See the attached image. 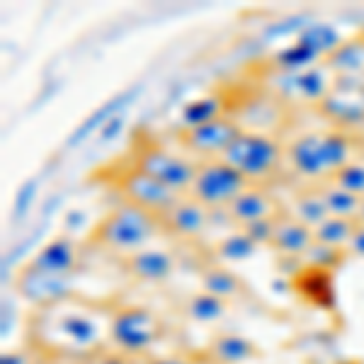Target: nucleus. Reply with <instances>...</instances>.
I'll use <instances>...</instances> for the list:
<instances>
[{
  "label": "nucleus",
  "mask_w": 364,
  "mask_h": 364,
  "mask_svg": "<svg viewBox=\"0 0 364 364\" xmlns=\"http://www.w3.org/2000/svg\"><path fill=\"white\" fill-rule=\"evenodd\" d=\"M287 166L299 178L314 185L328 182L340 168L357 161V136L343 129H323V132L299 134L284 146Z\"/></svg>",
  "instance_id": "2"
},
{
  "label": "nucleus",
  "mask_w": 364,
  "mask_h": 364,
  "mask_svg": "<svg viewBox=\"0 0 364 364\" xmlns=\"http://www.w3.org/2000/svg\"><path fill=\"white\" fill-rule=\"evenodd\" d=\"M129 166L151 175L154 180L163 182V185H168L170 190L180 192V195L190 192L197 173V161L173 154V151H168L166 146L156 144V141L136 144V149L132 151V163Z\"/></svg>",
  "instance_id": "7"
},
{
  "label": "nucleus",
  "mask_w": 364,
  "mask_h": 364,
  "mask_svg": "<svg viewBox=\"0 0 364 364\" xmlns=\"http://www.w3.org/2000/svg\"><path fill=\"white\" fill-rule=\"evenodd\" d=\"M199 282H202V291L224 299V301L238 299L240 294H243V289H245L243 279H240L236 272H231L228 267H224V265L204 267L202 274H199Z\"/></svg>",
  "instance_id": "22"
},
{
  "label": "nucleus",
  "mask_w": 364,
  "mask_h": 364,
  "mask_svg": "<svg viewBox=\"0 0 364 364\" xmlns=\"http://www.w3.org/2000/svg\"><path fill=\"white\" fill-rule=\"evenodd\" d=\"M316 238H314V228L304 226L301 221H296L294 216L284 214L277 219V226H274V238H272V248L274 252H279L282 257H296V260H304V255L314 248Z\"/></svg>",
  "instance_id": "17"
},
{
  "label": "nucleus",
  "mask_w": 364,
  "mask_h": 364,
  "mask_svg": "<svg viewBox=\"0 0 364 364\" xmlns=\"http://www.w3.org/2000/svg\"><path fill=\"white\" fill-rule=\"evenodd\" d=\"M284 211L287 207L272 195V192L260 185H250L248 190H243L231 204H228L224 209V214L228 216L233 228H243V226L255 224V221L277 219Z\"/></svg>",
  "instance_id": "13"
},
{
  "label": "nucleus",
  "mask_w": 364,
  "mask_h": 364,
  "mask_svg": "<svg viewBox=\"0 0 364 364\" xmlns=\"http://www.w3.org/2000/svg\"><path fill=\"white\" fill-rule=\"evenodd\" d=\"M279 219V216H277ZM277 219H265V221H255L250 226H243L240 231L248 236L257 248H269L274 238V226H277Z\"/></svg>",
  "instance_id": "32"
},
{
  "label": "nucleus",
  "mask_w": 364,
  "mask_h": 364,
  "mask_svg": "<svg viewBox=\"0 0 364 364\" xmlns=\"http://www.w3.org/2000/svg\"><path fill=\"white\" fill-rule=\"evenodd\" d=\"M158 233H163V221L158 216L122 202L92 226L87 243L109 255L127 257L154 245Z\"/></svg>",
  "instance_id": "3"
},
{
  "label": "nucleus",
  "mask_w": 364,
  "mask_h": 364,
  "mask_svg": "<svg viewBox=\"0 0 364 364\" xmlns=\"http://www.w3.org/2000/svg\"><path fill=\"white\" fill-rule=\"evenodd\" d=\"M44 364H54V362H51V360H46V362H44Z\"/></svg>",
  "instance_id": "37"
},
{
  "label": "nucleus",
  "mask_w": 364,
  "mask_h": 364,
  "mask_svg": "<svg viewBox=\"0 0 364 364\" xmlns=\"http://www.w3.org/2000/svg\"><path fill=\"white\" fill-rule=\"evenodd\" d=\"M260 355V350L250 343L248 338L238 333H216L207 348V360L214 364H248Z\"/></svg>",
  "instance_id": "18"
},
{
  "label": "nucleus",
  "mask_w": 364,
  "mask_h": 364,
  "mask_svg": "<svg viewBox=\"0 0 364 364\" xmlns=\"http://www.w3.org/2000/svg\"><path fill=\"white\" fill-rule=\"evenodd\" d=\"M316 112L331 122L333 129L350 132L364 127V78H336Z\"/></svg>",
  "instance_id": "9"
},
{
  "label": "nucleus",
  "mask_w": 364,
  "mask_h": 364,
  "mask_svg": "<svg viewBox=\"0 0 364 364\" xmlns=\"http://www.w3.org/2000/svg\"><path fill=\"white\" fill-rule=\"evenodd\" d=\"M211 214L207 207H202L192 197H182L173 209L163 216V233L178 238H199L211 224Z\"/></svg>",
  "instance_id": "15"
},
{
  "label": "nucleus",
  "mask_w": 364,
  "mask_h": 364,
  "mask_svg": "<svg viewBox=\"0 0 364 364\" xmlns=\"http://www.w3.org/2000/svg\"><path fill=\"white\" fill-rule=\"evenodd\" d=\"M114 187H117V192H119L122 202H129V204H134V207L149 211V214L158 216L161 221H163V216L185 197L132 166H127L124 170H119V173L114 175Z\"/></svg>",
  "instance_id": "8"
},
{
  "label": "nucleus",
  "mask_w": 364,
  "mask_h": 364,
  "mask_svg": "<svg viewBox=\"0 0 364 364\" xmlns=\"http://www.w3.org/2000/svg\"><path fill=\"white\" fill-rule=\"evenodd\" d=\"M357 221L355 219H343V216H328L326 221L314 228V238L316 243L328 245V248H338V250H348V243L352 240L357 231Z\"/></svg>",
  "instance_id": "25"
},
{
  "label": "nucleus",
  "mask_w": 364,
  "mask_h": 364,
  "mask_svg": "<svg viewBox=\"0 0 364 364\" xmlns=\"http://www.w3.org/2000/svg\"><path fill=\"white\" fill-rule=\"evenodd\" d=\"M248 187L250 182L236 168L228 166L224 158H211V161H197L195 182L187 197H192L209 211H221Z\"/></svg>",
  "instance_id": "6"
},
{
  "label": "nucleus",
  "mask_w": 364,
  "mask_h": 364,
  "mask_svg": "<svg viewBox=\"0 0 364 364\" xmlns=\"http://www.w3.org/2000/svg\"><path fill=\"white\" fill-rule=\"evenodd\" d=\"M287 214L294 216L296 221H301L304 226L318 228L323 221L331 216V211L326 207V199L321 195V187L311 185L306 190H299L296 195L291 197L289 207H287Z\"/></svg>",
  "instance_id": "21"
},
{
  "label": "nucleus",
  "mask_w": 364,
  "mask_h": 364,
  "mask_svg": "<svg viewBox=\"0 0 364 364\" xmlns=\"http://www.w3.org/2000/svg\"><path fill=\"white\" fill-rule=\"evenodd\" d=\"M112 309L73 294L54 306L32 309L27 321V345L51 362H78L109 345Z\"/></svg>",
  "instance_id": "1"
},
{
  "label": "nucleus",
  "mask_w": 364,
  "mask_h": 364,
  "mask_svg": "<svg viewBox=\"0 0 364 364\" xmlns=\"http://www.w3.org/2000/svg\"><path fill=\"white\" fill-rule=\"evenodd\" d=\"M336 78H364V37H345V42L323 61Z\"/></svg>",
  "instance_id": "19"
},
{
  "label": "nucleus",
  "mask_w": 364,
  "mask_h": 364,
  "mask_svg": "<svg viewBox=\"0 0 364 364\" xmlns=\"http://www.w3.org/2000/svg\"><path fill=\"white\" fill-rule=\"evenodd\" d=\"M333 272H326V269H318V267H309L301 269L296 274V284H299V291L304 296H316V301L321 304V296L323 294H333V279H331Z\"/></svg>",
  "instance_id": "28"
},
{
  "label": "nucleus",
  "mask_w": 364,
  "mask_h": 364,
  "mask_svg": "<svg viewBox=\"0 0 364 364\" xmlns=\"http://www.w3.org/2000/svg\"><path fill=\"white\" fill-rule=\"evenodd\" d=\"M331 182H336L338 187L352 192L357 197H364V163L362 161H352L345 168H340L336 175L331 178Z\"/></svg>",
  "instance_id": "30"
},
{
  "label": "nucleus",
  "mask_w": 364,
  "mask_h": 364,
  "mask_svg": "<svg viewBox=\"0 0 364 364\" xmlns=\"http://www.w3.org/2000/svg\"><path fill=\"white\" fill-rule=\"evenodd\" d=\"M27 265L54 274H75L80 267V248L70 236H56L34 252Z\"/></svg>",
  "instance_id": "16"
},
{
  "label": "nucleus",
  "mask_w": 364,
  "mask_h": 364,
  "mask_svg": "<svg viewBox=\"0 0 364 364\" xmlns=\"http://www.w3.org/2000/svg\"><path fill=\"white\" fill-rule=\"evenodd\" d=\"M294 42L301 46L304 51H309L316 61L323 63L345 42V37L333 25H328V22H314V25L301 27V32L296 34Z\"/></svg>",
  "instance_id": "20"
},
{
  "label": "nucleus",
  "mask_w": 364,
  "mask_h": 364,
  "mask_svg": "<svg viewBox=\"0 0 364 364\" xmlns=\"http://www.w3.org/2000/svg\"><path fill=\"white\" fill-rule=\"evenodd\" d=\"M257 245L245 236L240 228H233L231 233H226L224 238L216 243V257L224 262H240V260H248L250 255H255Z\"/></svg>",
  "instance_id": "27"
},
{
  "label": "nucleus",
  "mask_w": 364,
  "mask_h": 364,
  "mask_svg": "<svg viewBox=\"0 0 364 364\" xmlns=\"http://www.w3.org/2000/svg\"><path fill=\"white\" fill-rule=\"evenodd\" d=\"M226 114V100L221 95H202L182 105L180 109V127L182 129H195L207 124L211 119H219Z\"/></svg>",
  "instance_id": "23"
},
{
  "label": "nucleus",
  "mask_w": 364,
  "mask_h": 364,
  "mask_svg": "<svg viewBox=\"0 0 364 364\" xmlns=\"http://www.w3.org/2000/svg\"><path fill=\"white\" fill-rule=\"evenodd\" d=\"M182 309H185V316L190 321L202 323V326H211V323H219L226 316L228 301L214 294H207V291H195V294L187 296Z\"/></svg>",
  "instance_id": "24"
},
{
  "label": "nucleus",
  "mask_w": 364,
  "mask_h": 364,
  "mask_svg": "<svg viewBox=\"0 0 364 364\" xmlns=\"http://www.w3.org/2000/svg\"><path fill=\"white\" fill-rule=\"evenodd\" d=\"M321 195L326 199V207L331 211V216H343V219H355L357 221V214H360V207H362V199L364 197H357L352 192L343 190L338 187L336 182H321Z\"/></svg>",
  "instance_id": "26"
},
{
  "label": "nucleus",
  "mask_w": 364,
  "mask_h": 364,
  "mask_svg": "<svg viewBox=\"0 0 364 364\" xmlns=\"http://www.w3.org/2000/svg\"><path fill=\"white\" fill-rule=\"evenodd\" d=\"M243 129L245 127L236 117L224 114L202 127L180 129L178 141L190 156H197L199 161H211V158H224V154L231 149V144L240 136Z\"/></svg>",
  "instance_id": "10"
},
{
  "label": "nucleus",
  "mask_w": 364,
  "mask_h": 364,
  "mask_svg": "<svg viewBox=\"0 0 364 364\" xmlns=\"http://www.w3.org/2000/svg\"><path fill=\"white\" fill-rule=\"evenodd\" d=\"M122 269L134 282L154 287V284H163V282L173 277L175 269H178V257L170 250L149 245V248L134 252V255L122 257Z\"/></svg>",
  "instance_id": "14"
},
{
  "label": "nucleus",
  "mask_w": 364,
  "mask_h": 364,
  "mask_svg": "<svg viewBox=\"0 0 364 364\" xmlns=\"http://www.w3.org/2000/svg\"><path fill=\"white\" fill-rule=\"evenodd\" d=\"M144 364H199L195 357L187 355H151L146 357Z\"/></svg>",
  "instance_id": "33"
},
{
  "label": "nucleus",
  "mask_w": 364,
  "mask_h": 364,
  "mask_svg": "<svg viewBox=\"0 0 364 364\" xmlns=\"http://www.w3.org/2000/svg\"><path fill=\"white\" fill-rule=\"evenodd\" d=\"M348 257L345 250H338V248H328V245H321V243H314L306 255H304V262L309 267H318V269H326V272H333L340 262Z\"/></svg>",
  "instance_id": "29"
},
{
  "label": "nucleus",
  "mask_w": 364,
  "mask_h": 364,
  "mask_svg": "<svg viewBox=\"0 0 364 364\" xmlns=\"http://www.w3.org/2000/svg\"><path fill=\"white\" fill-rule=\"evenodd\" d=\"M357 224L364 226V199H362V207H360V214H357Z\"/></svg>",
  "instance_id": "36"
},
{
  "label": "nucleus",
  "mask_w": 364,
  "mask_h": 364,
  "mask_svg": "<svg viewBox=\"0 0 364 364\" xmlns=\"http://www.w3.org/2000/svg\"><path fill=\"white\" fill-rule=\"evenodd\" d=\"M224 161L236 168L250 185H260L279 173L287 163V154L284 146L272 134L243 129L240 136L231 144V149L224 154Z\"/></svg>",
  "instance_id": "5"
},
{
  "label": "nucleus",
  "mask_w": 364,
  "mask_h": 364,
  "mask_svg": "<svg viewBox=\"0 0 364 364\" xmlns=\"http://www.w3.org/2000/svg\"><path fill=\"white\" fill-rule=\"evenodd\" d=\"M166 338V323L154 309L141 304H122L112 309L109 321V348L132 355L136 360L156 355V348Z\"/></svg>",
  "instance_id": "4"
},
{
  "label": "nucleus",
  "mask_w": 364,
  "mask_h": 364,
  "mask_svg": "<svg viewBox=\"0 0 364 364\" xmlns=\"http://www.w3.org/2000/svg\"><path fill=\"white\" fill-rule=\"evenodd\" d=\"M3 364H29V362L20 352H3Z\"/></svg>",
  "instance_id": "35"
},
{
  "label": "nucleus",
  "mask_w": 364,
  "mask_h": 364,
  "mask_svg": "<svg viewBox=\"0 0 364 364\" xmlns=\"http://www.w3.org/2000/svg\"><path fill=\"white\" fill-rule=\"evenodd\" d=\"M336 83V75L328 70L326 63L311 66L299 73H279L274 78V92L287 102L314 105L318 107L321 100L328 95V90Z\"/></svg>",
  "instance_id": "12"
},
{
  "label": "nucleus",
  "mask_w": 364,
  "mask_h": 364,
  "mask_svg": "<svg viewBox=\"0 0 364 364\" xmlns=\"http://www.w3.org/2000/svg\"><path fill=\"white\" fill-rule=\"evenodd\" d=\"M348 255L352 257H364V226H357L355 236H352V240L348 243Z\"/></svg>",
  "instance_id": "34"
},
{
  "label": "nucleus",
  "mask_w": 364,
  "mask_h": 364,
  "mask_svg": "<svg viewBox=\"0 0 364 364\" xmlns=\"http://www.w3.org/2000/svg\"><path fill=\"white\" fill-rule=\"evenodd\" d=\"M73 364H144V360H136V357L124 355V352H119V350H114L107 345V348L92 352V355H87V357H83V360H78Z\"/></svg>",
  "instance_id": "31"
},
{
  "label": "nucleus",
  "mask_w": 364,
  "mask_h": 364,
  "mask_svg": "<svg viewBox=\"0 0 364 364\" xmlns=\"http://www.w3.org/2000/svg\"><path fill=\"white\" fill-rule=\"evenodd\" d=\"M73 279L75 274H54L25 265L15 279V289L32 309H44L73 296Z\"/></svg>",
  "instance_id": "11"
}]
</instances>
